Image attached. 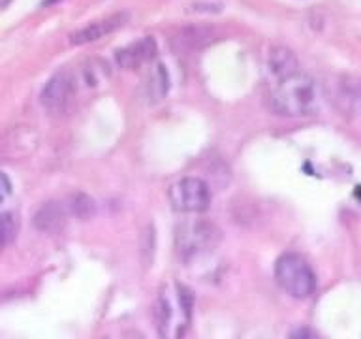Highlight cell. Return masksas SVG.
Listing matches in <instances>:
<instances>
[{
	"label": "cell",
	"mask_w": 361,
	"mask_h": 339,
	"mask_svg": "<svg viewBox=\"0 0 361 339\" xmlns=\"http://www.w3.org/2000/svg\"><path fill=\"white\" fill-rule=\"evenodd\" d=\"M175 294L177 298H171L169 292H164L157 302L158 330L162 335L169 333V328L173 326L177 315H185L190 319V296L186 292V288L177 287Z\"/></svg>",
	"instance_id": "7"
},
{
	"label": "cell",
	"mask_w": 361,
	"mask_h": 339,
	"mask_svg": "<svg viewBox=\"0 0 361 339\" xmlns=\"http://www.w3.org/2000/svg\"><path fill=\"white\" fill-rule=\"evenodd\" d=\"M157 42L152 36H143L137 42H132L130 45L118 49L115 53V59H117V64L124 70H135V68H141L147 62H151L154 56H157Z\"/></svg>",
	"instance_id": "8"
},
{
	"label": "cell",
	"mask_w": 361,
	"mask_h": 339,
	"mask_svg": "<svg viewBox=\"0 0 361 339\" xmlns=\"http://www.w3.org/2000/svg\"><path fill=\"white\" fill-rule=\"evenodd\" d=\"M11 0H0V8H6V6L10 4Z\"/></svg>",
	"instance_id": "17"
},
{
	"label": "cell",
	"mask_w": 361,
	"mask_h": 339,
	"mask_svg": "<svg viewBox=\"0 0 361 339\" xmlns=\"http://www.w3.org/2000/svg\"><path fill=\"white\" fill-rule=\"evenodd\" d=\"M168 198L177 213L197 215L207 211L213 194L211 186L202 177H183L169 186Z\"/></svg>",
	"instance_id": "4"
},
{
	"label": "cell",
	"mask_w": 361,
	"mask_h": 339,
	"mask_svg": "<svg viewBox=\"0 0 361 339\" xmlns=\"http://www.w3.org/2000/svg\"><path fill=\"white\" fill-rule=\"evenodd\" d=\"M11 194V181L8 179V175L4 172H0V203L4 202L6 198Z\"/></svg>",
	"instance_id": "15"
},
{
	"label": "cell",
	"mask_w": 361,
	"mask_h": 339,
	"mask_svg": "<svg viewBox=\"0 0 361 339\" xmlns=\"http://www.w3.org/2000/svg\"><path fill=\"white\" fill-rule=\"evenodd\" d=\"M130 21L128 11H118V13H111V16L102 17L98 21H92L89 25H85L79 30L70 34V45H85L98 42V40L106 38L109 34L117 32L118 28H123L126 23Z\"/></svg>",
	"instance_id": "6"
},
{
	"label": "cell",
	"mask_w": 361,
	"mask_h": 339,
	"mask_svg": "<svg viewBox=\"0 0 361 339\" xmlns=\"http://www.w3.org/2000/svg\"><path fill=\"white\" fill-rule=\"evenodd\" d=\"M214 30L203 25H190V27L179 28L171 38V45L177 51H194L200 49L209 42H213Z\"/></svg>",
	"instance_id": "11"
},
{
	"label": "cell",
	"mask_w": 361,
	"mask_h": 339,
	"mask_svg": "<svg viewBox=\"0 0 361 339\" xmlns=\"http://www.w3.org/2000/svg\"><path fill=\"white\" fill-rule=\"evenodd\" d=\"M56 2H61V0H44L42 4H44V6H51V4H56Z\"/></svg>",
	"instance_id": "16"
},
{
	"label": "cell",
	"mask_w": 361,
	"mask_h": 339,
	"mask_svg": "<svg viewBox=\"0 0 361 339\" xmlns=\"http://www.w3.org/2000/svg\"><path fill=\"white\" fill-rule=\"evenodd\" d=\"M169 90V73L164 64H157L152 68L151 78H149V96L152 100H162Z\"/></svg>",
	"instance_id": "13"
},
{
	"label": "cell",
	"mask_w": 361,
	"mask_h": 339,
	"mask_svg": "<svg viewBox=\"0 0 361 339\" xmlns=\"http://www.w3.org/2000/svg\"><path fill=\"white\" fill-rule=\"evenodd\" d=\"M220 228L211 220L192 219L185 220L175 230V249L185 262L200 258L211 253L220 243Z\"/></svg>",
	"instance_id": "2"
},
{
	"label": "cell",
	"mask_w": 361,
	"mask_h": 339,
	"mask_svg": "<svg viewBox=\"0 0 361 339\" xmlns=\"http://www.w3.org/2000/svg\"><path fill=\"white\" fill-rule=\"evenodd\" d=\"M267 106L282 117H307L320 106V89L316 79L301 68L286 78L269 83Z\"/></svg>",
	"instance_id": "1"
},
{
	"label": "cell",
	"mask_w": 361,
	"mask_h": 339,
	"mask_svg": "<svg viewBox=\"0 0 361 339\" xmlns=\"http://www.w3.org/2000/svg\"><path fill=\"white\" fill-rule=\"evenodd\" d=\"M17 236V220L11 213L0 215V249L6 247L8 243Z\"/></svg>",
	"instance_id": "14"
},
{
	"label": "cell",
	"mask_w": 361,
	"mask_h": 339,
	"mask_svg": "<svg viewBox=\"0 0 361 339\" xmlns=\"http://www.w3.org/2000/svg\"><path fill=\"white\" fill-rule=\"evenodd\" d=\"M275 279L279 287L295 299H307L316 288V275L305 256L284 253L275 262Z\"/></svg>",
	"instance_id": "3"
},
{
	"label": "cell",
	"mask_w": 361,
	"mask_h": 339,
	"mask_svg": "<svg viewBox=\"0 0 361 339\" xmlns=\"http://www.w3.org/2000/svg\"><path fill=\"white\" fill-rule=\"evenodd\" d=\"M75 90L78 89H75L72 70H61L45 83L42 95H39V104L53 113L62 112L68 102L72 100Z\"/></svg>",
	"instance_id": "5"
},
{
	"label": "cell",
	"mask_w": 361,
	"mask_h": 339,
	"mask_svg": "<svg viewBox=\"0 0 361 339\" xmlns=\"http://www.w3.org/2000/svg\"><path fill=\"white\" fill-rule=\"evenodd\" d=\"M299 61L295 53L288 47H282V45H276L273 49H269V55H267V62H265V76H267V81L273 83L276 79H282L293 73L295 70H299Z\"/></svg>",
	"instance_id": "9"
},
{
	"label": "cell",
	"mask_w": 361,
	"mask_h": 339,
	"mask_svg": "<svg viewBox=\"0 0 361 339\" xmlns=\"http://www.w3.org/2000/svg\"><path fill=\"white\" fill-rule=\"evenodd\" d=\"M333 96V100L344 115H355L360 109V81L352 76L338 78Z\"/></svg>",
	"instance_id": "12"
},
{
	"label": "cell",
	"mask_w": 361,
	"mask_h": 339,
	"mask_svg": "<svg viewBox=\"0 0 361 339\" xmlns=\"http://www.w3.org/2000/svg\"><path fill=\"white\" fill-rule=\"evenodd\" d=\"M70 217L66 202H47L38 209L34 217V225L42 232H59L64 228Z\"/></svg>",
	"instance_id": "10"
}]
</instances>
